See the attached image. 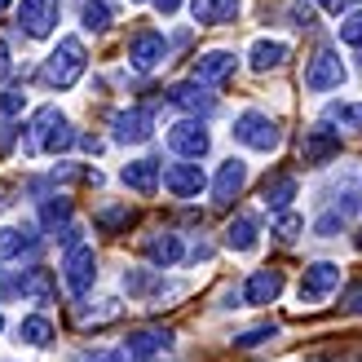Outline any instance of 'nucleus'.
<instances>
[{
    "label": "nucleus",
    "mask_w": 362,
    "mask_h": 362,
    "mask_svg": "<svg viewBox=\"0 0 362 362\" xmlns=\"http://www.w3.org/2000/svg\"><path fill=\"white\" fill-rule=\"evenodd\" d=\"M13 190H18V186H13V181H0V208H9V204H13V199H9Z\"/></svg>",
    "instance_id": "obj_44"
},
{
    "label": "nucleus",
    "mask_w": 362,
    "mask_h": 362,
    "mask_svg": "<svg viewBox=\"0 0 362 362\" xmlns=\"http://www.w3.org/2000/svg\"><path fill=\"white\" fill-rule=\"evenodd\" d=\"M168 102L177 106V111H190V115H212V111H216V98L208 93L204 84H194V80L173 84V88H168Z\"/></svg>",
    "instance_id": "obj_16"
},
{
    "label": "nucleus",
    "mask_w": 362,
    "mask_h": 362,
    "mask_svg": "<svg viewBox=\"0 0 362 362\" xmlns=\"http://www.w3.org/2000/svg\"><path fill=\"white\" fill-rule=\"evenodd\" d=\"M13 71V62H9V49H5V40H0V80H5Z\"/></svg>",
    "instance_id": "obj_43"
},
{
    "label": "nucleus",
    "mask_w": 362,
    "mask_h": 362,
    "mask_svg": "<svg viewBox=\"0 0 362 362\" xmlns=\"http://www.w3.org/2000/svg\"><path fill=\"white\" fill-rule=\"evenodd\" d=\"M296 199V177L292 173H274V177H265V208H274V212H287V204Z\"/></svg>",
    "instance_id": "obj_25"
},
{
    "label": "nucleus",
    "mask_w": 362,
    "mask_h": 362,
    "mask_svg": "<svg viewBox=\"0 0 362 362\" xmlns=\"http://www.w3.org/2000/svg\"><path fill=\"white\" fill-rule=\"evenodd\" d=\"M141 252H146L159 269H173L181 257H186V247H181L177 234H151V239H141Z\"/></svg>",
    "instance_id": "obj_21"
},
{
    "label": "nucleus",
    "mask_w": 362,
    "mask_h": 362,
    "mask_svg": "<svg viewBox=\"0 0 362 362\" xmlns=\"http://www.w3.org/2000/svg\"><path fill=\"white\" fill-rule=\"evenodd\" d=\"M0 327H5V318H0Z\"/></svg>",
    "instance_id": "obj_47"
},
{
    "label": "nucleus",
    "mask_w": 362,
    "mask_h": 362,
    "mask_svg": "<svg viewBox=\"0 0 362 362\" xmlns=\"http://www.w3.org/2000/svg\"><path fill=\"white\" fill-rule=\"evenodd\" d=\"M80 18H84V27H88V31H106V27L115 23V13H111V5H106V0H84Z\"/></svg>",
    "instance_id": "obj_31"
},
{
    "label": "nucleus",
    "mask_w": 362,
    "mask_h": 362,
    "mask_svg": "<svg viewBox=\"0 0 362 362\" xmlns=\"http://www.w3.org/2000/svg\"><path fill=\"white\" fill-rule=\"evenodd\" d=\"M340 310H345V314H362V283L345 287V296H340Z\"/></svg>",
    "instance_id": "obj_38"
},
{
    "label": "nucleus",
    "mask_w": 362,
    "mask_h": 362,
    "mask_svg": "<svg viewBox=\"0 0 362 362\" xmlns=\"http://www.w3.org/2000/svg\"><path fill=\"white\" fill-rule=\"evenodd\" d=\"M58 296V283H53L49 269L31 265V269H13V274H0V300H31V305H49Z\"/></svg>",
    "instance_id": "obj_3"
},
{
    "label": "nucleus",
    "mask_w": 362,
    "mask_h": 362,
    "mask_svg": "<svg viewBox=\"0 0 362 362\" xmlns=\"http://www.w3.org/2000/svg\"><path fill=\"white\" fill-rule=\"evenodd\" d=\"M247 186V164L243 159H226L221 168H216V181H212V199L221 208H230L234 199H239V190Z\"/></svg>",
    "instance_id": "obj_12"
},
{
    "label": "nucleus",
    "mask_w": 362,
    "mask_h": 362,
    "mask_svg": "<svg viewBox=\"0 0 362 362\" xmlns=\"http://www.w3.org/2000/svg\"><path fill=\"white\" fill-rule=\"evenodd\" d=\"M327 124H340V129H358L362 133V102H332L327 106Z\"/></svg>",
    "instance_id": "obj_30"
},
{
    "label": "nucleus",
    "mask_w": 362,
    "mask_h": 362,
    "mask_svg": "<svg viewBox=\"0 0 362 362\" xmlns=\"http://www.w3.org/2000/svg\"><path fill=\"white\" fill-rule=\"evenodd\" d=\"M340 155V133L327 129V124H314L310 133H305V146H300V159L305 164H327V159Z\"/></svg>",
    "instance_id": "obj_13"
},
{
    "label": "nucleus",
    "mask_w": 362,
    "mask_h": 362,
    "mask_svg": "<svg viewBox=\"0 0 362 362\" xmlns=\"http://www.w3.org/2000/svg\"><path fill=\"white\" fill-rule=\"evenodd\" d=\"M124 292L129 296H137V300H151V296H164L168 287H164V279L155 274V269H124Z\"/></svg>",
    "instance_id": "obj_23"
},
{
    "label": "nucleus",
    "mask_w": 362,
    "mask_h": 362,
    "mask_svg": "<svg viewBox=\"0 0 362 362\" xmlns=\"http://www.w3.org/2000/svg\"><path fill=\"white\" fill-rule=\"evenodd\" d=\"M340 287V265H332V261H318V265H310L305 269V279H300V287H296V296H300V305H322L332 292Z\"/></svg>",
    "instance_id": "obj_7"
},
{
    "label": "nucleus",
    "mask_w": 362,
    "mask_h": 362,
    "mask_svg": "<svg viewBox=\"0 0 362 362\" xmlns=\"http://www.w3.org/2000/svg\"><path fill=\"white\" fill-rule=\"evenodd\" d=\"M181 5H186V0H155V9H159V13H164V18H168V13H177Z\"/></svg>",
    "instance_id": "obj_42"
},
{
    "label": "nucleus",
    "mask_w": 362,
    "mask_h": 362,
    "mask_svg": "<svg viewBox=\"0 0 362 362\" xmlns=\"http://www.w3.org/2000/svg\"><path fill=\"white\" fill-rule=\"evenodd\" d=\"M40 221H45L49 234H62L71 226V199H62V194L45 199V204H40Z\"/></svg>",
    "instance_id": "obj_28"
},
{
    "label": "nucleus",
    "mask_w": 362,
    "mask_h": 362,
    "mask_svg": "<svg viewBox=\"0 0 362 362\" xmlns=\"http://www.w3.org/2000/svg\"><path fill=\"white\" fill-rule=\"evenodd\" d=\"M173 349V332L168 327H146V332H133L129 340H124V354H129L133 362H146L155 354Z\"/></svg>",
    "instance_id": "obj_15"
},
{
    "label": "nucleus",
    "mask_w": 362,
    "mask_h": 362,
    "mask_svg": "<svg viewBox=\"0 0 362 362\" xmlns=\"http://www.w3.org/2000/svg\"><path fill=\"white\" fill-rule=\"evenodd\" d=\"M111 129H115L119 146H137V141H146L155 133V115L146 111V106H133V111H119L111 119Z\"/></svg>",
    "instance_id": "obj_9"
},
{
    "label": "nucleus",
    "mask_w": 362,
    "mask_h": 362,
    "mask_svg": "<svg viewBox=\"0 0 362 362\" xmlns=\"http://www.w3.org/2000/svg\"><path fill=\"white\" fill-rule=\"evenodd\" d=\"M340 226H345V216H340V212H327V216H318V226H314V230L322 234V239H332Z\"/></svg>",
    "instance_id": "obj_39"
},
{
    "label": "nucleus",
    "mask_w": 362,
    "mask_h": 362,
    "mask_svg": "<svg viewBox=\"0 0 362 362\" xmlns=\"http://www.w3.org/2000/svg\"><path fill=\"white\" fill-rule=\"evenodd\" d=\"M84 66H88V58H84V40H80V35H66V40H58V49L45 58L40 80H45L49 88H71V84L84 76Z\"/></svg>",
    "instance_id": "obj_2"
},
{
    "label": "nucleus",
    "mask_w": 362,
    "mask_h": 362,
    "mask_svg": "<svg viewBox=\"0 0 362 362\" xmlns=\"http://www.w3.org/2000/svg\"><path fill=\"white\" fill-rule=\"evenodd\" d=\"M0 9H9V0H0Z\"/></svg>",
    "instance_id": "obj_46"
},
{
    "label": "nucleus",
    "mask_w": 362,
    "mask_h": 362,
    "mask_svg": "<svg viewBox=\"0 0 362 362\" xmlns=\"http://www.w3.org/2000/svg\"><path fill=\"white\" fill-rule=\"evenodd\" d=\"M257 243H261L257 221H252L247 212H239V216H234V221L226 226V247H230V252H252Z\"/></svg>",
    "instance_id": "obj_24"
},
{
    "label": "nucleus",
    "mask_w": 362,
    "mask_h": 362,
    "mask_svg": "<svg viewBox=\"0 0 362 362\" xmlns=\"http://www.w3.org/2000/svg\"><path fill=\"white\" fill-rule=\"evenodd\" d=\"M234 137L243 141L247 151H261V155H269V151H279V141H283V133H279V124L269 119V115H261V111H243L239 119H234V129H230Z\"/></svg>",
    "instance_id": "obj_4"
},
{
    "label": "nucleus",
    "mask_w": 362,
    "mask_h": 362,
    "mask_svg": "<svg viewBox=\"0 0 362 362\" xmlns=\"http://www.w3.org/2000/svg\"><path fill=\"white\" fill-rule=\"evenodd\" d=\"M279 292H283V274L279 269H257L247 283H243V300L247 305H269V300H279Z\"/></svg>",
    "instance_id": "obj_20"
},
{
    "label": "nucleus",
    "mask_w": 362,
    "mask_h": 362,
    "mask_svg": "<svg viewBox=\"0 0 362 362\" xmlns=\"http://www.w3.org/2000/svg\"><path fill=\"white\" fill-rule=\"evenodd\" d=\"M35 230H13V226H0V274H5V265L13 261H23L35 252Z\"/></svg>",
    "instance_id": "obj_17"
},
{
    "label": "nucleus",
    "mask_w": 362,
    "mask_h": 362,
    "mask_svg": "<svg viewBox=\"0 0 362 362\" xmlns=\"http://www.w3.org/2000/svg\"><path fill=\"white\" fill-rule=\"evenodd\" d=\"M354 247H358V252H362V230H358V234H354Z\"/></svg>",
    "instance_id": "obj_45"
},
{
    "label": "nucleus",
    "mask_w": 362,
    "mask_h": 362,
    "mask_svg": "<svg viewBox=\"0 0 362 362\" xmlns=\"http://www.w3.org/2000/svg\"><path fill=\"white\" fill-rule=\"evenodd\" d=\"M345 80H349V71H345L336 49H318L314 58L305 62V88H310V93H332V88H340Z\"/></svg>",
    "instance_id": "obj_5"
},
{
    "label": "nucleus",
    "mask_w": 362,
    "mask_h": 362,
    "mask_svg": "<svg viewBox=\"0 0 362 362\" xmlns=\"http://www.w3.org/2000/svg\"><path fill=\"white\" fill-rule=\"evenodd\" d=\"M204 186H208V177L199 164H168L164 168V190L177 194V199H194Z\"/></svg>",
    "instance_id": "obj_14"
},
{
    "label": "nucleus",
    "mask_w": 362,
    "mask_h": 362,
    "mask_svg": "<svg viewBox=\"0 0 362 362\" xmlns=\"http://www.w3.org/2000/svg\"><path fill=\"white\" fill-rule=\"evenodd\" d=\"M287 62V45L283 40H257L252 45V71H279Z\"/></svg>",
    "instance_id": "obj_27"
},
{
    "label": "nucleus",
    "mask_w": 362,
    "mask_h": 362,
    "mask_svg": "<svg viewBox=\"0 0 362 362\" xmlns=\"http://www.w3.org/2000/svg\"><path fill=\"white\" fill-rule=\"evenodd\" d=\"M168 146H173V155H181V159H190V164H199V159L208 155L212 137H208V129H204L199 119H181V124H173V129H168Z\"/></svg>",
    "instance_id": "obj_8"
},
{
    "label": "nucleus",
    "mask_w": 362,
    "mask_h": 362,
    "mask_svg": "<svg viewBox=\"0 0 362 362\" xmlns=\"http://www.w3.org/2000/svg\"><path fill=\"white\" fill-rule=\"evenodd\" d=\"M18 340H27V345L45 349L49 340H53V322H49V318H40V314H31V318L18 322Z\"/></svg>",
    "instance_id": "obj_29"
},
{
    "label": "nucleus",
    "mask_w": 362,
    "mask_h": 362,
    "mask_svg": "<svg viewBox=\"0 0 362 362\" xmlns=\"http://www.w3.org/2000/svg\"><path fill=\"white\" fill-rule=\"evenodd\" d=\"M340 40H345L349 49H362V9H358V13H349L345 23H340Z\"/></svg>",
    "instance_id": "obj_33"
},
{
    "label": "nucleus",
    "mask_w": 362,
    "mask_h": 362,
    "mask_svg": "<svg viewBox=\"0 0 362 362\" xmlns=\"http://www.w3.org/2000/svg\"><path fill=\"white\" fill-rule=\"evenodd\" d=\"M119 181L129 190H137V194H155L159 190V164L155 159H133V164H124Z\"/></svg>",
    "instance_id": "obj_22"
},
{
    "label": "nucleus",
    "mask_w": 362,
    "mask_h": 362,
    "mask_svg": "<svg viewBox=\"0 0 362 362\" xmlns=\"http://www.w3.org/2000/svg\"><path fill=\"white\" fill-rule=\"evenodd\" d=\"M71 362H119V354H111V349H88V354H76Z\"/></svg>",
    "instance_id": "obj_40"
},
{
    "label": "nucleus",
    "mask_w": 362,
    "mask_h": 362,
    "mask_svg": "<svg viewBox=\"0 0 362 362\" xmlns=\"http://www.w3.org/2000/svg\"><path fill=\"white\" fill-rule=\"evenodd\" d=\"M243 9V0H190V18L199 27H221L234 23V13Z\"/></svg>",
    "instance_id": "obj_19"
},
{
    "label": "nucleus",
    "mask_w": 362,
    "mask_h": 362,
    "mask_svg": "<svg viewBox=\"0 0 362 362\" xmlns=\"http://www.w3.org/2000/svg\"><path fill=\"white\" fill-rule=\"evenodd\" d=\"M18 27L35 40H45V35L58 27V0H23V9H18Z\"/></svg>",
    "instance_id": "obj_10"
},
{
    "label": "nucleus",
    "mask_w": 362,
    "mask_h": 362,
    "mask_svg": "<svg viewBox=\"0 0 362 362\" xmlns=\"http://www.w3.org/2000/svg\"><path fill=\"white\" fill-rule=\"evenodd\" d=\"M133 221H137V212H133L129 204H111V208H102V212L93 216V226H98L102 234H124Z\"/></svg>",
    "instance_id": "obj_26"
},
{
    "label": "nucleus",
    "mask_w": 362,
    "mask_h": 362,
    "mask_svg": "<svg viewBox=\"0 0 362 362\" xmlns=\"http://www.w3.org/2000/svg\"><path fill=\"white\" fill-rule=\"evenodd\" d=\"M98 305H102V310H84L80 322H111L119 314V300H98Z\"/></svg>",
    "instance_id": "obj_35"
},
{
    "label": "nucleus",
    "mask_w": 362,
    "mask_h": 362,
    "mask_svg": "<svg viewBox=\"0 0 362 362\" xmlns=\"http://www.w3.org/2000/svg\"><path fill=\"white\" fill-rule=\"evenodd\" d=\"M234 76V53L230 49H212L204 58H194V84H221Z\"/></svg>",
    "instance_id": "obj_18"
},
{
    "label": "nucleus",
    "mask_w": 362,
    "mask_h": 362,
    "mask_svg": "<svg viewBox=\"0 0 362 362\" xmlns=\"http://www.w3.org/2000/svg\"><path fill=\"white\" fill-rule=\"evenodd\" d=\"M62 283H66L71 296H88V292H93V283H98V257H93V247H88V243L71 247L66 257H62Z\"/></svg>",
    "instance_id": "obj_6"
},
{
    "label": "nucleus",
    "mask_w": 362,
    "mask_h": 362,
    "mask_svg": "<svg viewBox=\"0 0 362 362\" xmlns=\"http://www.w3.org/2000/svg\"><path fill=\"white\" fill-rule=\"evenodd\" d=\"M164 58H168V40L159 31H137L133 40H129V62L137 71H155Z\"/></svg>",
    "instance_id": "obj_11"
},
{
    "label": "nucleus",
    "mask_w": 362,
    "mask_h": 362,
    "mask_svg": "<svg viewBox=\"0 0 362 362\" xmlns=\"http://www.w3.org/2000/svg\"><path fill=\"white\" fill-rule=\"evenodd\" d=\"M23 106H27V93H23V88H9V93H0V119L23 115Z\"/></svg>",
    "instance_id": "obj_32"
},
{
    "label": "nucleus",
    "mask_w": 362,
    "mask_h": 362,
    "mask_svg": "<svg viewBox=\"0 0 362 362\" xmlns=\"http://www.w3.org/2000/svg\"><path fill=\"white\" fill-rule=\"evenodd\" d=\"M305 362H362V349H345V354L340 349L336 354H318L314 349V354H305Z\"/></svg>",
    "instance_id": "obj_36"
},
{
    "label": "nucleus",
    "mask_w": 362,
    "mask_h": 362,
    "mask_svg": "<svg viewBox=\"0 0 362 362\" xmlns=\"http://www.w3.org/2000/svg\"><path fill=\"white\" fill-rule=\"evenodd\" d=\"M71 146H76V133H71V124L58 106H40L23 129V155H58Z\"/></svg>",
    "instance_id": "obj_1"
},
{
    "label": "nucleus",
    "mask_w": 362,
    "mask_h": 362,
    "mask_svg": "<svg viewBox=\"0 0 362 362\" xmlns=\"http://www.w3.org/2000/svg\"><path fill=\"white\" fill-rule=\"evenodd\" d=\"M274 234H279L283 243H292L296 234H300V216H292V212H283V216H279V226H274Z\"/></svg>",
    "instance_id": "obj_37"
},
{
    "label": "nucleus",
    "mask_w": 362,
    "mask_h": 362,
    "mask_svg": "<svg viewBox=\"0 0 362 362\" xmlns=\"http://www.w3.org/2000/svg\"><path fill=\"white\" fill-rule=\"evenodd\" d=\"M318 5L327 9V13H349V9H358V5H362V0H318Z\"/></svg>",
    "instance_id": "obj_41"
},
{
    "label": "nucleus",
    "mask_w": 362,
    "mask_h": 362,
    "mask_svg": "<svg viewBox=\"0 0 362 362\" xmlns=\"http://www.w3.org/2000/svg\"><path fill=\"white\" fill-rule=\"evenodd\" d=\"M269 336H274V322H261V327L234 336V345H239V349H252V345H261V340H269Z\"/></svg>",
    "instance_id": "obj_34"
}]
</instances>
